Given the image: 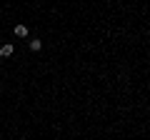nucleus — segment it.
<instances>
[{"mask_svg": "<svg viewBox=\"0 0 150 140\" xmlns=\"http://www.w3.org/2000/svg\"><path fill=\"white\" fill-rule=\"evenodd\" d=\"M15 35H18V38H25V35H28V25H23V23L15 25Z\"/></svg>", "mask_w": 150, "mask_h": 140, "instance_id": "2", "label": "nucleus"}, {"mask_svg": "<svg viewBox=\"0 0 150 140\" xmlns=\"http://www.w3.org/2000/svg\"><path fill=\"white\" fill-rule=\"evenodd\" d=\"M30 48H33V50H40V48H43V40L33 38V40H30Z\"/></svg>", "mask_w": 150, "mask_h": 140, "instance_id": "3", "label": "nucleus"}, {"mask_svg": "<svg viewBox=\"0 0 150 140\" xmlns=\"http://www.w3.org/2000/svg\"><path fill=\"white\" fill-rule=\"evenodd\" d=\"M13 50H15V48H13L10 43H8V45H3V48H0V58H8V55H13Z\"/></svg>", "mask_w": 150, "mask_h": 140, "instance_id": "1", "label": "nucleus"}]
</instances>
